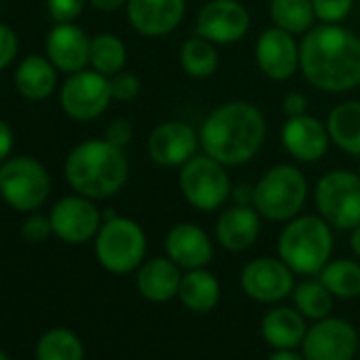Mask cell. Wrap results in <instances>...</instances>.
<instances>
[{"instance_id": "d590c367", "label": "cell", "mask_w": 360, "mask_h": 360, "mask_svg": "<svg viewBox=\"0 0 360 360\" xmlns=\"http://www.w3.org/2000/svg\"><path fill=\"white\" fill-rule=\"evenodd\" d=\"M49 236H53V227L49 217L37 214L32 212L24 223H22V238L30 244H41L45 240H49Z\"/></svg>"}, {"instance_id": "1f68e13d", "label": "cell", "mask_w": 360, "mask_h": 360, "mask_svg": "<svg viewBox=\"0 0 360 360\" xmlns=\"http://www.w3.org/2000/svg\"><path fill=\"white\" fill-rule=\"evenodd\" d=\"M295 307L305 316V320H322L330 316L333 295L320 280H305L292 290Z\"/></svg>"}, {"instance_id": "603a6c76", "label": "cell", "mask_w": 360, "mask_h": 360, "mask_svg": "<svg viewBox=\"0 0 360 360\" xmlns=\"http://www.w3.org/2000/svg\"><path fill=\"white\" fill-rule=\"evenodd\" d=\"M58 68L47 56L32 53L24 58L15 70V87L22 98L30 102L47 100L58 87Z\"/></svg>"}, {"instance_id": "6da1fadb", "label": "cell", "mask_w": 360, "mask_h": 360, "mask_svg": "<svg viewBox=\"0 0 360 360\" xmlns=\"http://www.w3.org/2000/svg\"><path fill=\"white\" fill-rule=\"evenodd\" d=\"M301 72L326 94H345L360 85V37L341 24H320L301 41Z\"/></svg>"}, {"instance_id": "4dcf8cb0", "label": "cell", "mask_w": 360, "mask_h": 360, "mask_svg": "<svg viewBox=\"0 0 360 360\" xmlns=\"http://www.w3.org/2000/svg\"><path fill=\"white\" fill-rule=\"evenodd\" d=\"M127 62V47L125 43L112 34L102 32L91 39V51H89V66L106 77H112L125 68Z\"/></svg>"}, {"instance_id": "ee69618b", "label": "cell", "mask_w": 360, "mask_h": 360, "mask_svg": "<svg viewBox=\"0 0 360 360\" xmlns=\"http://www.w3.org/2000/svg\"><path fill=\"white\" fill-rule=\"evenodd\" d=\"M349 246H352V252L360 259V225L352 229V236H349Z\"/></svg>"}, {"instance_id": "30bf717a", "label": "cell", "mask_w": 360, "mask_h": 360, "mask_svg": "<svg viewBox=\"0 0 360 360\" xmlns=\"http://www.w3.org/2000/svg\"><path fill=\"white\" fill-rule=\"evenodd\" d=\"M110 100V79L94 68L68 75L60 94L62 110L75 121H94L102 117Z\"/></svg>"}, {"instance_id": "ac0fdd59", "label": "cell", "mask_w": 360, "mask_h": 360, "mask_svg": "<svg viewBox=\"0 0 360 360\" xmlns=\"http://www.w3.org/2000/svg\"><path fill=\"white\" fill-rule=\"evenodd\" d=\"M45 51L60 72L75 75L89 66L91 39L75 22L56 24L45 41Z\"/></svg>"}, {"instance_id": "7c38bea8", "label": "cell", "mask_w": 360, "mask_h": 360, "mask_svg": "<svg viewBox=\"0 0 360 360\" xmlns=\"http://www.w3.org/2000/svg\"><path fill=\"white\" fill-rule=\"evenodd\" d=\"M358 352L356 328L341 318H322L307 328L301 354L305 360H352Z\"/></svg>"}, {"instance_id": "4fadbf2b", "label": "cell", "mask_w": 360, "mask_h": 360, "mask_svg": "<svg viewBox=\"0 0 360 360\" xmlns=\"http://www.w3.org/2000/svg\"><path fill=\"white\" fill-rule=\"evenodd\" d=\"M240 284L259 303H280L295 290V271L280 257H259L244 265Z\"/></svg>"}, {"instance_id": "8992f818", "label": "cell", "mask_w": 360, "mask_h": 360, "mask_svg": "<svg viewBox=\"0 0 360 360\" xmlns=\"http://www.w3.org/2000/svg\"><path fill=\"white\" fill-rule=\"evenodd\" d=\"M51 193V176L47 167L28 155L9 157L0 163V198L18 212H37Z\"/></svg>"}, {"instance_id": "f546056e", "label": "cell", "mask_w": 360, "mask_h": 360, "mask_svg": "<svg viewBox=\"0 0 360 360\" xmlns=\"http://www.w3.org/2000/svg\"><path fill=\"white\" fill-rule=\"evenodd\" d=\"M320 282L328 288L333 297L354 299L360 295V263L352 259L328 261L318 274Z\"/></svg>"}, {"instance_id": "ba28073f", "label": "cell", "mask_w": 360, "mask_h": 360, "mask_svg": "<svg viewBox=\"0 0 360 360\" xmlns=\"http://www.w3.org/2000/svg\"><path fill=\"white\" fill-rule=\"evenodd\" d=\"M178 187L183 198L202 212H217L231 200V178L227 165L210 155L191 157L178 174Z\"/></svg>"}, {"instance_id": "f35d334b", "label": "cell", "mask_w": 360, "mask_h": 360, "mask_svg": "<svg viewBox=\"0 0 360 360\" xmlns=\"http://www.w3.org/2000/svg\"><path fill=\"white\" fill-rule=\"evenodd\" d=\"M307 106H309V102H307V98H305L301 91H290V94H286V96H284V102H282V110H284L286 119L305 115V112H307Z\"/></svg>"}, {"instance_id": "836d02e7", "label": "cell", "mask_w": 360, "mask_h": 360, "mask_svg": "<svg viewBox=\"0 0 360 360\" xmlns=\"http://www.w3.org/2000/svg\"><path fill=\"white\" fill-rule=\"evenodd\" d=\"M89 0H47V13L56 24H70L75 22Z\"/></svg>"}, {"instance_id": "7a4b0ae2", "label": "cell", "mask_w": 360, "mask_h": 360, "mask_svg": "<svg viewBox=\"0 0 360 360\" xmlns=\"http://www.w3.org/2000/svg\"><path fill=\"white\" fill-rule=\"evenodd\" d=\"M265 136V115L244 100H231L217 106L200 127L204 153L227 167L248 163L261 150Z\"/></svg>"}, {"instance_id": "5bb4252c", "label": "cell", "mask_w": 360, "mask_h": 360, "mask_svg": "<svg viewBox=\"0 0 360 360\" xmlns=\"http://www.w3.org/2000/svg\"><path fill=\"white\" fill-rule=\"evenodd\" d=\"M250 30V13L240 0H210L195 20V34L214 45H233Z\"/></svg>"}, {"instance_id": "484cf974", "label": "cell", "mask_w": 360, "mask_h": 360, "mask_svg": "<svg viewBox=\"0 0 360 360\" xmlns=\"http://www.w3.org/2000/svg\"><path fill=\"white\" fill-rule=\"evenodd\" d=\"M330 142L352 157H360V100L337 104L326 117Z\"/></svg>"}, {"instance_id": "60d3db41", "label": "cell", "mask_w": 360, "mask_h": 360, "mask_svg": "<svg viewBox=\"0 0 360 360\" xmlns=\"http://www.w3.org/2000/svg\"><path fill=\"white\" fill-rule=\"evenodd\" d=\"M231 200L233 204H242V206H252L255 202V187L250 185H238L231 189Z\"/></svg>"}, {"instance_id": "9c48e42d", "label": "cell", "mask_w": 360, "mask_h": 360, "mask_svg": "<svg viewBox=\"0 0 360 360\" xmlns=\"http://www.w3.org/2000/svg\"><path fill=\"white\" fill-rule=\"evenodd\" d=\"M318 214L335 229L352 231L360 225V176L352 169H330L316 185Z\"/></svg>"}, {"instance_id": "bcb514c9", "label": "cell", "mask_w": 360, "mask_h": 360, "mask_svg": "<svg viewBox=\"0 0 360 360\" xmlns=\"http://www.w3.org/2000/svg\"><path fill=\"white\" fill-rule=\"evenodd\" d=\"M0 3H5V0H0Z\"/></svg>"}, {"instance_id": "4316f807", "label": "cell", "mask_w": 360, "mask_h": 360, "mask_svg": "<svg viewBox=\"0 0 360 360\" xmlns=\"http://www.w3.org/2000/svg\"><path fill=\"white\" fill-rule=\"evenodd\" d=\"M37 360H85V347L79 335L66 326L45 330L34 349Z\"/></svg>"}, {"instance_id": "3957f363", "label": "cell", "mask_w": 360, "mask_h": 360, "mask_svg": "<svg viewBox=\"0 0 360 360\" xmlns=\"http://www.w3.org/2000/svg\"><path fill=\"white\" fill-rule=\"evenodd\" d=\"M64 176L75 193L96 202L108 200L125 187L129 161L125 150L106 138L85 140L68 153Z\"/></svg>"}, {"instance_id": "d6a6232c", "label": "cell", "mask_w": 360, "mask_h": 360, "mask_svg": "<svg viewBox=\"0 0 360 360\" xmlns=\"http://www.w3.org/2000/svg\"><path fill=\"white\" fill-rule=\"evenodd\" d=\"M316 20L322 24H341L354 9V0H311Z\"/></svg>"}, {"instance_id": "44dd1931", "label": "cell", "mask_w": 360, "mask_h": 360, "mask_svg": "<svg viewBox=\"0 0 360 360\" xmlns=\"http://www.w3.org/2000/svg\"><path fill=\"white\" fill-rule=\"evenodd\" d=\"M261 233V214L255 206L233 204L225 208L214 225L217 242L229 252L248 250Z\"/></svg>"}, {"instance_id": "7bdbcfd3", "label": "cell", "mask_w": 360, "mask_h": 360, "mask_svg": "<svg viewBox=\"0 0 360 360\" xmlns=\"http://www.w3.org/2000/svg\"><path fill=\"white\" fill-rule=\"evenodd\" d=\"M267 360H305V356L295 349H276L267 356Z\"/></svg>"}, {"instance_id": "2e32d148", "label": "cell", "mask_w": 360, "mask_h": 360, "mask_svg": "<svg viewBox=\"0 0 360 360\" xmlns=\"http://www.w3.org/2000/svg\"><path fill=\"white\" fill-rule=\"evenodd\" d=\"M255 60L259 70L271 81H286L301 70V45L290 32L276 26L263 30L255 45Z\"/></svg>"}, {"instance_id": "8d00e7d4", "label": "cell", "mask_w": 360, "mask_h": 360, "mask_svg": "<svg viewBox=\"0 0 360 360\" xmlns=\"http://www.w3.org/2000/svg\"><path fill=\"white\" fill-rule=\"evenodd\" d=\"M20 53V39L15 30L7 24H0V70L11 66Z\"/></svg>"}, {"instance_id": "8fae6325", "label": "cell", "mask_w": 360, "mask_h": 360, "mask_svg": "<svg viewBox=\"0 0 360 360\" xmlns=\"http://www.w3.org/2000/svg\"><path fill=\"white\" fill-rule=\"evenodd\" d=\"M49 221L53 227V236L66 244H85L96 240L104 217L96 206V200L85 195H68L62 198L49 212Z\"/></svg>"}, {"instance_id": "52a82bcc", "label": "cell", "mask_w": 360, "mask_h": 360, "mask_svg": "<svg viewBox=\"0 0 360 360\" xmlns=\"http://www.w3.org/2000/svg\"><path fill=\"white\" fill-rule=\"evenodd\" d=\"M146 233L134 219L112 217L102 223L96 236V259L98 263L115 274L125 276L136 271L144 263Z\"/></svg>"}, {"instance_id": "d4e9b609", "label": "cell", "mask_w": 360, "mask_h": 360, "mask_svg": "<svg viewBox=\"0 0 360 360\" xmlns=\"http://www.w3.org/2000/svg\"><path fill=\"white\" fill-rule=\"evenodd\" d=\"M178 299L189 311H195V314L212 311L221 299L219 278L206 267L187 269V274H183V280H180Z\"/></svg>"}, {"instance_id": "d6986e66", "label": "cell", "mask_w": 360, "mask_h": 360, "mask_svg": "<svg viewBox=\"0 0 360 360\" xmlns=\"http://www.w3.org/2000/svg\"><path fill=\"white\" fill-rule=\"evenodd\" d=\"M282 144L295 157L297 161L303 163H316L320 161L330 144V136L326 129V123L311 115H301V117H290L286 119L282 127Z\"/></svg>"}, {"instance_id": "5b68a950", "label": "cell", "mask_w": 360, "mask_h": 360, "mask_svg": "<svg viewBox=\"0 0 360 360\" xmlns=\"http://www.w3.org/2000/svg\"><path fill=\"white\" fill-rule=\"evenodd\" d=\"M307 202V178L290 163L269 167L255 185L252 206L265 221L288 223L299 217Z\"/></svg>"}, {"instance_id": "f6af8a7d", "label": "cell", "mask_w": 360, "mask_h": 360, "mask_svg": "<svg viewBox=\"0 0 360 360\" xmlns=\"http://www.w3.org/2000/svg\"><path fill=\"white\" fill-rule=\"evenodd\" d=\"M0 360H11V358H9V354H7L3 347H0Z\"/></svg>"}, {"instance_id": "74e56055", "label": "cell", "mask_w": 360, "mask_h": 360, "mask_svg": "<svg viewBox=\"0 0 360 360\" xmlns=\"http://www.w3.org/2000/svg\"><path fill=\"white\" fill-rule=\"evenodd\" d=\"M104 138H106L108 142H112L115 146L125 148V146L131 142V138H134V125H131L127 119H123V117H115V119L106 125Z\"/></svg>"}, {"instance_id": "7402d4cb", "label": "cell", "mask_w": 360, "mask_h": 360, "mask_svg": "<svg viewBox=\"0 0 360 360\" xmlns=\"http://www.w3.org/2000/svg\"><path fill=\"white\" fill-rule=\"evenodd\" d=\"M180 280H183L180 267L165 255L148 259L138 267L136 288L142 299L150 303H167L169 299L178 297Z\"/></svg>"}, {"instance_id": "b9f144b4", "label": "cell", "mask_w": 360, "mask_h": 360, "mask_svg": "<svg viewBox=\"0 0 360 360\" xmlns=\"http://www.w3.org/2000/svg\"><path fill=\"white\" fill-rule=\"evenodd\" d=\"M89 5H94L100 11H117L127 5V0H89Z\"/></svg>"}, {"instance_id": "e0dca14e", "label": "cell", "mask_w": 360, "mask_h": 360, "mask_svg": "<svg viewBox=\"0 0 360 360\" xmlns=\"http://www.w3.org/2000/svg\"><path fill=\"white\" fill-rule=\"evenodd\" d=\"M125 9L127 20L138 34L159 39L183 24L187 0H127Z\"/></svg>"}, {"instance_id": "f1b7e54d", "label": "cell", "mask_w": 360, "mask_h": 360, "mask_svg": "<svg viewBox=\"0 0 360 360\" xmlns=\"http://www.w3.org/2000/svg\"><path fill=\"white\" fill-rule=\"evenodd\" d=\"M180 66L193 79H208L219 68L217 45L200 34L187 39L180 47Z\"/></svg>"}, {"instance_id": "9a60e30c", "label": "cell", "mask_w": 360, "mask_h": 360, "mask_svg": "<svg viewBox=\"0 0 360 360\" xmlns=\"http://www.w3.org/2000/svg\"><path fill=\"white\" fill-rule=\"evenodd\" d=\"M200 131L183 121L159 123L146 140V153L153 163L161 167H183L191 157L198 155Z\"/></svg>"}, {"instance_id": "7dc6e473", "label": "cell", "mask_w": 360, "mask_h": 360, "mask_svg": "<svg viewBox=\"0 0 360 360\" xmlns=\"http://www.w3.org/2000/svg\"><path fill=\"white\" fill-rule=\"evenodd\" d=\"M358 176H360V172H358Z\"/></svg>"}, {"instance_id": "ab89813d", "label": "cell", "mask_w": 360, "mask_h": 360, "mask_svg": "<svg viewBox=\"0 0 360 360\" xmlns=\"http://www.w3.org/2000/svg\"><path fill=\"white\" fill-rule=\"evenodd\" d=\"M11 150H13V129L5 119H0V163H5L11 157Z\"/></svg>"}, {"instance_id": "277c9868", "label": "cell", "mask_w": 360, "mask_h": 360, "mask_svg": "<svg viewBox=\"0 0 360 360\" xmlns=\"http://www.w3.org/2000/svg\"><path fill=\"white\" fill-rule=\"evenodd\" d=\"M333 229L318 214L290 219L278 238V257L299 276H316L330 261Z\"/></svg>"}, {"instance_id": "83f0119b", "label": "cell", "mask_w": 360, "mask_h": 360, "mask_svg": "<svg viewBox=\"0 0 360 360\" xmlns=\"http://www.w3.org/2000/svg\"><path fill=\"white\" fill-rule=\"evenodd\" d=\"M269 18L276 28L290 34H305L316 22L311 0H271Z\"/></svg>"}, {"instance_id": "e575fe53", "label": "cell", "mask_w": 360, "mask_h": 360, "mask_svg": "<svg viewBox=\"0 0 360 360\" xmlns=\"http://www.w3.org/2000/svg\"><path fill=\"white\" fill-rule=\"evenodd\" d=\"M110 79V94H112V100H119V102H131L138 98L140 94V79L134 75V72H117Z\"/></svg>"}, {"instance_id": "cb8c5ba5", "label": "cell", "mask_w": 360, "mask_h": 360, "mask_svg": "<svg viewBox=\"0 0 360 360\" xmlns=\"http://www.w3.org/2000/svg\"><path fill=\"white\" fill-rule=\"evenodd\" d=\"M261 333L274 349H295L307 333L305 316L297 307H274L263 316Z\"/></svg>"}, {"instance_id": "ffe728a7", "label": "cell", "mask_w": 360, "mask_h": 360, "mask_svg": "<svg viewBox=\"0 0 360 360\" xmlns=\"http://www.w3.org/2000/svg\"><path fill=\"white\" fill-rule=\"evenodd\" d=\"M165 255L183 269H200L212 261L214 248L208 233L193 223H178L165 236Z\"/></svg>"}]
</instances>
